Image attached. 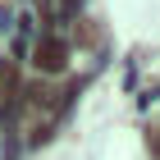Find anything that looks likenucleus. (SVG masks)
<instances>
[{"instance_id": "nucleus-1", "label": "nucleus", "mask_w": 160, "mask_h": 160, "mask_svg": "<svg viewBox=\"0 0 160 160\" xmlns=\"http://www.w3.org/2000/svg\"><path fill=\"white\" fill-rule=\"evenodd\" d=\"M32 60H37V69H41V73H64V64H69V50H64V41H60V37H41Z\"/></svg>"}, {"instance_id": "nucleus-5", "label": "nucleus", "mask_w": 160, "mask_h": 160, "mask_svg": "<svg viewBox=\"0 0 160 160\" xmlns=\"http://www.w3.org/2000/svg\"><path fill=\"white\" fill-rule=\"evenodd\" d=\"M156 156H160V147H156Z\"/></svg>"}, {"instance_id": "nucleus-4", "label": "nucleus", "mask_w": 160, "mask_h": 160, "mask_svg": "<svg viewBox=\"0 0 160 160\" xmlns=\"http://www.w3.org/2000/svg\"><path fill=\"white\" fill-rule=\"evenodd\" d=\"M64 5H82V0H64Z\"/></svg>"}, {"instance_id": "nucleus-2", "label": "nucleus", "mask_w": 160, "mask_h": 160, "mask_svg": "<svg viewBox=\"0 0 160 160\" xmlns=\"http://www.w3.org/2000/svg\"><path fill=\"white\" fill-rule=\"evenodd\" d=\"M14 87H18V69H14L9 60H0V105L14 96Z\"/></svg>"}, {"instance_id": "nucleus-3", "label": "nucleus", "mask_w": 160, "mask_h": 160, "mask_svg": "<svg viewBox=\"0 0 160 160\" xmlns=\"http://www.w3.org/2000/svg\"><path fill=\"white\" fill-rule=\"evenodd\" d=\"M78 41H82V46H92V41H96V28L87 23V18H82V23H78Z\"/></svg>"}]
</instances>
